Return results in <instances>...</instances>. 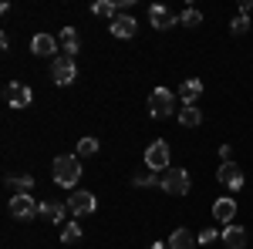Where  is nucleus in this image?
<instances>
[{"label": "nucleus", "instance_id": "f3484780", "mask_svg": "<svg viewBox=\"0 0 253 249\" xmlns=\"http://www.w3.org/2000/svg\"><path fill=\"white\" fill-rule=\"evenodd\" d=\"M58 44L64 47V54H78V34H75V27H61V34H58Z\"/></svg>", "mask_w": 253, "mask_h": 249}, {"label": "nucleus", "instance_id": "6ab92c4d", "mask_svg": "<svg viewBox=\"0 0 253 249\" xmlns=\"http://www.w3.org/2000/svg\"><path fill=\"white\" fill-rule=\"evenodd\" d=\"M132 185H138V189L162 185V175H159V172H135V175H132Z\"/></svg>", "mask_w": 253, "mask_h": 249}, {"label": "nucleus", "instance_id": "6e6552de", "mask_svg": "<svg viewBox=\"0 0 253 249\" xmlns=\"http://www.w3.org/2000/svg\"><path fill=\"white\" fill-rule=\"evenodd\" d=\"M31 88H27V84H20V81H10V84H7V88H3V101H7V105H10V108H27V105H31Z\"/></svg>", "mask_w": 253, "mask_h": 249}, {"label": "nucleus", "instance_id": "a211bd4d", "mask_svg": "<svg viewBox=\"0 0 253 249\" xmlns=\"http://www.w3.org/2000/svg\"><path fill=\"white\" fill-rule=\"evenodd\" d=\"M135 20L132 17H122V14H118L115 20H112V34H115V37H132V34H135Z\"/></svg>", "mask_w": 253, "mask_h": 249}, {"label": "nucleus", "instance_id": "5701e85b", "mask_svg": "<svg viewBox=\"0 0 253 249\" xmlns=\"http://www.w3.org/2000/svg\"><path fill=\"white\" fill-rule=\"evenodd\" d=\"M115 10H118V3H108V0H98L95 7H91L95 17H115Z\"/></svg>", "mask_w": 253, "mask_h": 249}, {"label": "nucleus", "instance_id": "c85d7f7f", "mask_svg": "<svg viewBox=\"0 0 253 249\" xmlns=\"http://www.w3.org/2000/svg\"><path fill=\"white\" fill-rule=\"evenodd\" d=\"M219 158H223V162H230V158H233V148H230V145H223V148H219Z\"/></svg>", "mask_w": 253, "mask_h": 249}, {"label": "nucleus", "instance_id": "bb28decb", "mask_svg": "<svg viewBox=\"0 0 253 249\" xmlns=\"http://www.w3.org/2000/svg\"><path fill=\"white\" fill-rule=\"evenodd\" d=\"M210 243H216V229H203L199 232V246H210Z\"/></svg>", "mask_w": 253, "mask_h": 249}, {"label": "nucleus", "instance_id": "ddd939ff", "mask_svg": "<svg viewBox=\"0 0 253 249\" xmlns=\"http://www.w3.org/2000/svg\"><path fill=\"white\" fill-rule=\"evenodd\" d=\"M199 246V236H193L189 229H175L169 236V249H196Z\"/></svg>", "mask_w": 253, "mask_h": 249}, {"label": "nucleus", "instance_id": "39448f33", "mask_svg": "<svg viewBox=\"0 0 253 249\" xmlns=\"http://www.w3.org/2000/svg\"><path fill=\"white\" fill-rule=\"evenodd\" d=\"M145 169L149 172H166L169 169V145L166 142H152L145 148Z\"/></svg>", "mask_w": 253, "mask_h": 249}, {"label": "nucleus", "instance_id": "4468645a", "mask_svg": "<svg viewBox=\"0 0 253 249\" xmlns=\"http://www.w3.org/2000/svg\"><path fill=\"white\" fill-rule=\"evenodd\" d=\"M213 215L219 219V222H226V226H233L236 202H233V199H216V202H213Z\"/></svg>", "mask_w": 253, "mask_h": 249}, {"label": "nucleus", "instance_id": "7ed1b4c3", "mask_svg": "<svg viewBox=\"0 0 253 249\" xmlns=\"http://www.w3.org/2000/svg\"><path fill=\"white\" fill-rule=\"evenodd\" d=\"M189 185H193V178H189V172H186V169H166V172H162V185H159V189H166L169 195H186V192H189Z\"/></svg>", "mask_w": 253, "mask_h": 249}, {"label": "nucleus", "instance_id": "f257e3e1", "mask_svg": "<svg viewBox=\"0 0 253 249\" xmlns=\"http://www.w3.org/2000/svg\"><path fill=\"white\" fill-rule=\"evenodd\" d=\"M51 175H54V182H58V185L75 189V185H78V178H81V162L75 158V155H58Z\"/></svg>", "mask_w": 253, "mask_h": 249}, {"label": "nucleus", "instance_id": "9d476101", "mask_svg": "<svg viewBox=\"0 0 253 249\" xmlns=\"http://www.w3.org/2000/svg\"><path fill=\"white\" fill-rule=\"evenodd\" d=\"M149 20H152V27H156V31H169V27L179 24V17H175L169 7H152V10H149Z\"/></svg>", "mask_w": 253, "mask_h": 249}, {"label": "nucleus", "instance_id": "0eeeda50", "mask_svg": "<svg viewBox=\"0 0 253 249\" xmlns=\"http://www.w3.org/2000/svg\"><path fill=\"white\" fill-rule=\"evenodd\" d=\"M95 206H98V199L91 195V192H84V189H75L71 199H68V212H75V215H91Z\"/></svg>", "mask_w": 253, "mask_h": 249}, {"label": "nucleus", "instance_id": "20e7f679", "mask_svg": "<svg viewBox=\"0 0 253 249\" xmlns=\"http://www.w3.org/2000/svg\"><path fill=\"white\" fill-rule=\"evenodd\" d=\"M51 77H54V84H71L75 77H78V64L71 54H58V58L51 61Z\"/></svg>", "mask_w": 253, "mask_h": 249}, {"label": "nucleus", "instance_id": "c756f323", "mask_svg": "<svg viewBox=\"0 0 253 249\" xmlns=\"http://www.w3.org/2000/svg\"><path fill=\"white\" fill-rule=\"evenodd\" d=\"M152 249H169V246H162V243H156V246H152Z\"/></svg>", "mask_w": 253, "mask_h": 249}, {"label": "nucleus", "instance_id": "9b49d317", "mask_svg": "<svg viewBox=\"0 0 253 249\" xmlns=\"http://www.w3.org/2000/svg\"><path fill=\"white\" fill-rule=\"evenodd\" d=\"M247 229L243 226H226L223 229V243H226V249H247Z\"/></svg>", "mask_w": 253, "mask_h": 249}, {"label": "nucleus", "instance_id": "b1692460", "mask_svg": "<svg viewBox=\"0 0 253 249\" xmlns=\"http://www.w3.org/2000/svg\"><path fill=\"white\" fill-rule=\"evenodd\" d=\"M98 152V138H81L78 142V158H91Z\"/></svg>", "mask_w": 253, "mask_h": 249}, {"label": "nucleus", "instance_id": "cd10ccee", "mask_svg": "<svg viewBox=\"0 0 253 249\" xmlns=\"http://www.w3.org/2000/svg\"><path fill=\"white\" fill-rule=\"evenodd\" d=\"M250 10H253V0H243V3H240V14H243V17H250Z\"/></svg>", "mask_w": 253, "mask_h": 249}, {"label": "nucleus", "instance_id": "2eb2a0df", "mask_svg": "<svg viewBox=\"0 0 253 249\" xmlns=\"http://www.w3.org/2000/svg\"><path fill=\"white\" fill-rule=\"evenodd\" d=\"M199 95H203V81H199V77H189V81L179 84V98H182V105H193Z\"/></svg>", "mask_w": 253, "mask_h": 249}, {"label": "nucleus", "instance_id": "1a4fd4ad", "mask_svg": "<svg viewBox=\"0 0 253 249\" xmlns=\"http://www.w3.org/2000/svg\"><path fill=\"white\" fill-rule=\"evenodd\" d=\"M216 178H219V185H226V189H243V169H240L236 162H223L219 172H216Z\"/></svg>", "mask_w": 253, "mask_h": 249}, {"label": "nucleus", "instance_id": "393cba45", "mask_svg": "<svg viewBox=\"0 0 253 249\" xmlns=\"http://www.w3.org/2000/svg\"><path fill=\"white\" fill-rule=\"evenodd\" d=\"M7 185H10V189H17V195H31V185H34V178H31V175H24V178H7Z\"/></svg>", "mask_w": 253, "mask_h": 249}, {"label": "nucleus", "instance_id": "a878e982", "mask_svg": "<svg viewBox=\"0 0 253 249\" xmlns=\"http://www.w3.org/2000/svg\"><path fill=\"white\" fill-rule=\"evenodd\" d=\"M230 31H233V34H247V31H250V17L236 14V17H233V24H230Z\"/></svg>", "mask_w": 253, "mask_h": 249}, {"label": "nucleus", "instance_id": "f03ea898", "mask_svg": "<svg viewBox=\"0 0 253 249\" xmlns=\"http://www.w3.org/2000/svg\"><path fill=\"white\" fill-rule=\"evenodd\" d=\"M175 111V95L169 88H156L149 95V115L152 118H169Z\"/></svg>", "mask_w": 253, "mask_h": 249}, {"label": "nucleus", "instance_id": "412c9836", "mask_svg": "<svg viewBox=\"0 0 253 249\" xmlns=\"http://www.w3.org/2000/svg\"><path fill=\"white\" fill-rule=\"evenodd\" d=\"M179 24H182V27H199V24H203V14H199L196 7H186V10L179 14Z\"/></svg>", "mask_w": 253, "mask_h": 249}, {"label": "nucleus", "instance_id": "423d86ee", "mask_svg": "<svg viewBox=\"0 0 253 249\" xmlns=\"http://www.w3.org/2000/svg\"><path fill=\"white\" fill-rule=\"evenodd\" d=\"M10 215L20 219V222H27V219L41 215V206L31 199V195H14V199H10Z\"/></svg>", "mask_w": 253, "mask_h": 249}, {"label": "nucleus", "instance_id": "f8f14e48", "mask_svg": "<svg viewBox=\"0 0 253 249\" xmlns=\"http://www.w3.org/2000/svg\"><path fill=\"white\" fill-rule=\"evenodd\" d=\"M31 51L41 54V58H47V54H54V51H58V37H51V34H34Z\"/></svg>", "mask_w": 253, "mask_h": 249}, {"label": "nucleus", "instance_id": "4be33fe9", "mask_svg": "<svg viewBox=\"0 0 253 249\" xmlns=\"http://www.w3.org/2000/svg\"><path fill=\"white\" fill-rule=\"evenodd\" d=\"M78 239H81V226H78V222H68V226L61 229V243H68V246H75Z\"/></svg>", "mask_w": 253, "mask_h": 249}, {"label": "nucleus", "instance_id": "dca6fc26", "mask_svg": "<svg viewBox=\"0 0 253 249\" xmlns=\"http://www.w3.org/2000/svg\"><path fill=\"white\" fill-rule=\"evenodd\" d=\"M64 212H68V202H41V215L47 222H61Z\"/></svg>", "mask_w": 253, "mask_h": 249}, {"label": "nucleus", "instance_id": "aec40b11", "mask_svg": "<svg viewBox=\"0 0 253 249\" xmlns=\"http://www.w3.org/2000/svg\"><path fill=\"white\" fill-rule=\"evenodd\" d=\"M179 121H182L186 128H196V125L203 121V115H199V108H193V105H182V111H179Z\"/></svg>", "mask_w": 253, "mask_h": 249}]
</instances>
